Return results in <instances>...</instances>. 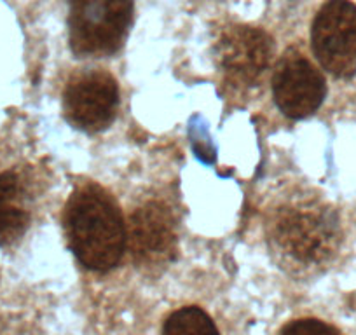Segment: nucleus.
<instances>
[{
    "mask_svg": "<svg viewBox=\"0 0 356 335\" xmlns=\"http://www.w3.org/2000/svg\"><path fill=\"white\" fill-rule=\"evenodd\" d=\"M63 222L68 246L86 269L107 272L119 264L126 246L124 220L104 189L84 186L75 190Z\"/></svg>",
    "mask_w": 356,
    "mask_h": 335,
    "instance_id": "nucleus-1",
    "label": "nucleus"
},
{
    "mask_svg": "<svg viewBox=\"0 0 356 335\" xmlns=\"http://www.w3.org/2000/svg\"><path fill=\"white\" fill-rule=\"evenodd\" d=\"M269 241L283 264L299 269L323 265L337 250V218L316 201L283 204L269 220Z\"/></svg>",
    "mask_w": 356,
    "mask_h": 335,
    "instance_id": "nucleus-2",
    "label": "nucleus"
},
{
    "mask_svg": "<svg viewBox=\"0 0 356 335\" xmlns=\"http://www.w3.org/2000/svg\"><path fill=\"white\" fill-rule=\"evenodd\" d=\"M133 0H68V39L77 56L104 58L124 44Z\"/></svg>",
    "mask_w": 356,
    "mask_h": 335,
    "instance_id": "nucleus-3",
    "label": "nucleus"
},
{
    "mask_svg": "<svg viewBox=\"0 0 356 335\" xmlns=\"http://www.w3.org/2000/svg\"><path fill=\"white\" fill-rule=\"evenodd\" d=\"M311 49L323 70L337 79L356 74V4L325 0L311 25Z\"/></svg>",
    "mask_w": 356,
    "mask_h": 335,
    "instance_id": "nucleus-4",
    "label": "nucleus"
},
{
    "mask_svg": "<svg viewBox=\"0 0 356 335\" xmlns=\"http://www.w3.org/2000/svg\"><path fill=\"white\" fill-rule=\"evenodd\" d=\"M119 107V86L104 68H86L68 79L63 91L65 117L82 131H102L112 124Z\"/></svg>",
    "mask_w": 356,
    "mask_h": 335,
    "instance_id": "nucleus-5",
    "label": "nucleus"
},
{
    "mask_svg": "<svg viewBox=\"0 0 356 335\" xmlns=\"http://www.w3.org/2000/svg\"><path fill=\"white\" fill-rule=\"evenodd\" d=\"M217 58L229 86H255L269 68L273 40L264 30L236 25L222 33L217 44Z\"/></svg>",
    "mask_w": 356,
    "mask_h": 335,
    "instance_id": "nucleus-6",
    "label": "nucleus"
},
{
    "mask_svg": "<svg viewBox=\"0 0 356 335\" xmlns=\"http://www.w3.org/2000/svg\"><path fill=\"white\" fill-rule=\"evenodd\" d=\"M273 95L280 111L290 119H304L320 108L327 84L318 68L296 49L280 58L273 75Z\"/></svg>",
    "mask_w": 356,
    "mask_h": 335,
    "instance_id": "nucleus-7",
    "label": "nucleus"
},
{
    "mask_svg": "<svg viewBox=\"0 0 356 335\" xmlns=\"http://www.w3.org/2000/svg\"><path fill=\"white\" fill-rule=\"evenodd\" d=\"M135 262L142 268H161L177 254V227L171 211L157 201L135 210L126 236Z\"/></svg>",
    "mask_w": 356,
    "mask_h": 335,
    "instance_id": "nucleus-8",
    "label": "nucleus"
},
{
    "mask_svg": "<svg viewBox=\"0 0 356 335\" xmlns=\"http://www.w3.org/2000/svg\"><path fill=\"white\" fill-rule=\"evenodd\" d=\"M32 222V189L22 172L0 173V248H13Z\"/></svg>",
    "mask_w": 356,
    "mask_h": 335,
    "instance_id": "nucleus-9",
    "label": "nucleus"
},
{
    "mask_svg": "<svg viewBox=\"0 0 356 335\" xmlns=\"http://www.w3.org/2000/svg\"><path fill=\"white\" fill-rule=\"evenodd\" d=\"M163 335H218V330L203 309L189 306L168 316Z\"/></svg>",
    "mask_w": 356,
    "mask_h": 335,
    "instance_id": "nucleus-10",
    "label": "nucleus"
},
{
    "mask_svg": "<svg viewBox=\"0 0 356 335\" xmlns=\"http://www.w3.org/2000/svg\"><path fill=\"white\" fill-rule=\"evenodd\" d=\"M280 335H342L337 328L325 321L314 320V318H304V320L290 321L285 325Z\"/></svg>",
    "mask_w": 356,
    "mask_h": 335,
    "instance_id": "nucleus-11",
    "label": "nucleus"
}]
</instances>
